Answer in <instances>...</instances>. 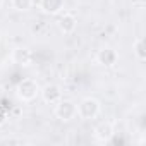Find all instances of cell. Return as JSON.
Returning a JSON list of instances; mask_svg holds the SVG:
<instances>
[{"label":"cell","instance_id":"6da1fadb","mask_svg":"<svg viewBox=\"0 0 146 146\" xmlns=\"http://www.w3.org/2000/svg\"><path fill=\"white\" fill-rule=\"evenodd\" d=\"M40 95V86L35 79L31 78H24L17 83L16 86V96L21 100V102H31L35 100L36 96Z\"/></svg>","mask_w":146,"mask_h":146},{"label":"cell","instance_id":"7a4b0ae2","mask_svg":"<svg viewBox=\"0 0 146 146\" xmlns=\"http://www.w3.org/2000/svg\"><path fill=\"white\" fill-rule=\"evenodd\" d=\"M78 107V115L83 119V120H91V119H95V117H98V113H100V102L96 100V98H91V96H88V98H83L81 102H79V105H76Z\"/></svg>","mask_w":146,"mask_h":146},{"label":"cell","instance_id":"3957f363","mask_svg":"<svg viewBox=\"0 0 146 146\" xmlns=\"http://www.w3.org/2000/svg\"><path fill=\"white\" fill-rule=\"evenodd\" d=\"M78 115V107L74 102H70V100H64L60 98L57 103H55V117L62 122H69L72 120Z\"/></svg>","mask_w":146,"mask_h":146},{"label":"cell","instance_id":"277c9868","mask_svg":"<svg viewBox=\"0 0 146 146\" xmlns=\"http://www.w3.org/2000/svg\"><path fill=\"white\" fill-rule=\"evenodd\" d=\"M40 95L43 98L45 103H50V105H55L60 98H62V88L55 83H50V84H45L41 90H40Z\"/></svg>","mask_w":146,"mask_h":146},{"label":"cell","instance_id":"5b68a950","mask_svg":"<svg viewBox=\"0 0 146 146\" xmlns=\"http://www.w3.org/2000/svg\"><path fill=\"white\" fill-rule=\"evenodd\" d=\"M11 60H12L16 65L28 67V65H31V62H33V53H31V50L26 48V46H17V48L12 50Z\"/></svg>","mask_w":146,"mask_h":146},{"label":"cell","instance_id":"8992f818","mask_svg":"<svg viewBox=\"0 0 146 146\" xmlns=\"http://www.w3.org/2000/svg\"><path fill=\"white\" fill-rule=\"evenodd\" d=\"M119 60V53L117 50L110 48V46H105L102 50H98L96 53V62L102 65V67H113Z\"/></svg>","mask_w":146,"mask_h":146},{"label":"cell","instance_id":"52a82bcc","mask_svg":"<svg viewBox=\"0 0 146 146\" xmlns=\"http://www.w3.org/2000/svg\"><path fill=\"white\" fill-rule=\"evenodd\" d=\"M57 26H58L60 33L70 35V33H74V29H76V26H78V19H76L74 14H64V16L58 17Z\"/></svg>","mask_w":146,"mask_h":146},{"label":"cell","instance_id":"ba28073f","mask_svg":"<svg viewBox=\"0 0 146 146\" xmlns=\"http://www.w3.org/2000/svg\"><path fill=\"white\" fill-rule=\"evenodd\" d=\"M113 132L115 131H113V125L110 122H102L95 127V139L100 143H108Z\"/></svg>","mask_w":146,"mask_h":146},{"label":"cell","instance_id":"9c48e42d","mask_svg":"<svg viewBox=\"0 0 146 146\" xmlns=\"http://www.w3.org/2000/svg\"><path fill=\"white\" fill-rule=\"evenodd\" d=\"M40 5H41V9H43L45 14L53 16V14L60 12V9L64 5V0H41Z\"/></svg>","mask_w":146,"mask_h":146},{"label":"cell","instance_id":"30bf717a","mask_svg":"<svg viewBox=\"0 0 146 146\" xmlns=\"http://www.w3.org/2000/svg\"><path fill=\"white\" fill-rule=\"evenodd\" d=\"M132 52L136 55V58L139 62H144L146 60V46H144V38H137L132 45Z\"/></svg>","mask_w":146,"mask_h":146},{"label":"cell","instance_id":"8fae6325","mask_svg":"<svg viewBox=\"0 0 146 146\" xmlns=\"http://www.w3.org/2000/svg\"><path fill=\"white\" fill-rule=\"evenodd\" d=\"M33 5V0H12V7L17 12H26Z\"/></svg>","mask_w":146,"mask_h":146},{"label":"cell","instance_id":"7c38bea8","mask_svg":"<svg viewBox=\"0 0 146 146\" xmlns=\"http://www.w3.org/2000/svg\"><path fill=\"white\" fill-rule=\"evenodd\" d=\"M108 143H110V144H125V139H124L122 136H115V132H113Z\"/></svg>","mask_w":146,"mask_h":146},{"label":"cell","instance_id":"4fadbf2b","mask_svg":"<svg viewBox=\"0 0 146 146\" xmlns=\"http://www.w3.org/2000/svg\"><path fill=\"white\" fill-rule=\"evenodd\" d=\"M0 144H23V139H2Z\"/></svg>","mask_w":146,"mask_h":146},{"label":"cell","instance_id":"5bb4252c","mask_svg":"<svg viewBox=\"0 0 146 146\" xmlns=\"http://www.w3.org/2000/svg\"><path fill=\"white\" fill-rule=\"evenodd\" d=\"M5 120H7V115H5V110L0 107V125H4L5 124Z\"/></svg>","mask_w":146,"mask_h":146},{"label":"cell","instance_id":"9a60e30c","mask_svg":"<svg viewBox=\"0 0 146 146\" xmlns=\"http://www.w3.org/2000/svg\"><path fill=\"white\" fill-rule=\"evenodd\" d=\"M2 5H4V0H0V9H2Z\"/></svg>","mask_w":146,"mask_h":146}]
</instances>
